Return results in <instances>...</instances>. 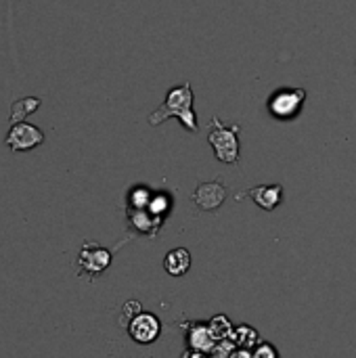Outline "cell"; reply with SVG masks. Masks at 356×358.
<instances>
[{
	"mask_svg": "<svg viewBox=\"0 0 356 358\" xmlns=\"http://www.w3.org/2000/svg\"><path fill=\"white\" fill-rule=\"evenodd\" d=\"M168 117H178L185 128H189L195 134L199 132L197 117H195V111H193V90H191L189 82L168 90V96H166L164 105L155 113L149 115V124L151 126H159Z\"/></svg>",
	"mask_w": 356,
	"mask_h": 358,
	"instance_id": "1",
	"label": "cell"
},
{
	"mask_svg": "<svg viewBox=\"0 0 356 358\" xmlns=\"http://www.w3.org/2000/svg\"><path fill=\"white\" fill-rule=\"evenodd\" d=\"M40 107V99L36 96H27V99H19L15 101V105L10 107V122H23V117H27L29 113H34Z\"/></svg>",
	"mask_w": 356,
	"mask_h": 358,
	"instance_id": "10",
	"label": "cell"
},
{
	"mask_svg": "<svg viewBox=\"0 0 356 358\" xmlns=\"http://www.w3.org/2000/svg\"><path fill=\"white\" fill-rule=\"evenodd\" d=\"M44 143V132L27 122H17L10 126V130L6 132L4 145L13 151V153H25L31 151L36 147H40Z\"/></svg>",
	"mask_w": 356,
	"mask_h": 358,
	"instance_id": "3",
	"label": "cell"
},
{
	"mask_svg": "<svg viewBox=\"0 0 356 358\" xmlns=\"http://www.w3.org/2000/svg\"><path fill=\"white\" fill-rule=\"evenodd\" d=\"M281 193H283L281 185H262V187L245 191V195H250L262 210H269V212L281 203Z\"/></svg>",
	"mask_w": 356,
	"mask_h": 358,
	"instance_id": "7",
	"label": "cell"
},
{
	"mask_svg": "<svg viewBox=\"0 0 356 358\" xmlns=\"http://www.w3.org/2000/svg\"><path fill=\"white\" fill-rule=\"evenodd\" d=\"M306 92L302 88H283L269 99V111L277 120H292L300 113Z\"/></svg>",
	"mask_w": 356,
	"mask_h": 358,
	"instance_id": "4",
	"label": "cell"
},
{
	"mask_svg": "<svg viewBox=\"0 0 356 358\" xmlns=\"http://www.w3.org/2000/svg\"><path fill=\"white\" fill-rule=\"evenodd\" d=\"M225 197H227V189H225V185H220V182H204V185H199V187L195 189V193H193L195 206H197L199 210H208V212L216 210V208L225 201Z\"/></svg>",
	"mask_w": 356,
	"mask_h": 358,
	"instance_id": "5",
	"label": "cell"
},
{
	"mask_svg": "<svg viewBox=\"0 0 356 358\" xmlns=\"http://www.w3.org/2000/svg\"><path fill=\"white\" fill-rule=\"evenodd\" d=\"M239 130H241L239 124L227 126L225 122H220V117H212L208 141L218 162L229 166L239 162Z\"/></svg>",
	"mask_w": 356,
	"mask_h": 358,
	"instance_id": "2",
	"label": "cell"
},
{
	"mask_svg": "<svg viewBox=\"0 0 356 358\" xmlns=\"http://www.w3.org/2000/svg\"><path fill=\"white\" fill-rule=\"evenodd\" d=\"M189 266H191V254H189L187 250H183V248L170 252V254L166 256V260H164V268H166L170 275H174V277L185 275V273L189 271Z\"/></svg>",
	"mask_w": 356,
	"mask_h": 358,
	"instance_id": "8",
	"label": "cell"
},
{
	"mask_svg": "<svg viewBox=\"0 0 356 358\" xmlns=\"http://www.w3.org/2000/svg\"><path fill=\"white\" fill-rule=\"evenodd\" d=\"M130 336L138 344H151L159 336V321L153 315H138L130 321Z\"/></svg>",
	"mask_w": 356,
	"mask_h": 358,
	"instance_id": "6",
	"label": "cell"
},
{
	"mask_svg": "<svg viewBox=\"0 0 356 358\" xmlns=\"http://www.w3.org/2000/svg\"><path fill=\"white\" fill-rule=\"evenodd\" d=\"M80 260H82V264H86V268H90L92 273H97V271L107 268V264H109V252H105L101 248H90L88 245V248H84Z\"/></svg>",
	"mask_w": 356,
	"mask_h": 358,
	"instance_id": "9",
	"label": "cell"
}]
</instances>
